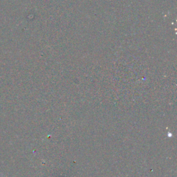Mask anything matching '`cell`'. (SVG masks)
<instances>
[{
  "instance_id": "1",
  "label": "cell",
  "mask_w": 177,
  "mask_h": 177,
  "mask_svg": "<svg viewBox=\"0 0 177 177\" xmlns=\"http://www.w3.org/2000/svg\"><path fill=\"white\" fill-rule=\"evenodd\" d=\"M1 177H6L5 175H3V174H1Z\"/></svg>"
}]
</instances>
